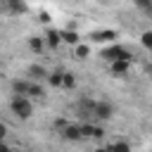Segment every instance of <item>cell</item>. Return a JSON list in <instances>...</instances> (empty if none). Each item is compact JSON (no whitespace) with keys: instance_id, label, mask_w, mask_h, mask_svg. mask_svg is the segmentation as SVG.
I'll return each mask as SVG.
<instances>
[{"instance_id":"obj_1","label":"cell","mask_w":152,"mask_h":152,"mask_svg":"<svg viewBox=\"0 0 152 152\" xmlns=\"http://www.w3.org/2000/svg\"><path fill=\"white\" fill-rule=\"evenodd\" d=\"M10 112L19 119V121H28L33 116V102L28 95H12L10 100Z\"/></svg>"},{"instance_id":"obj_2","label":"cell","mask_w":152,"mask_h":152,"mask_svg":"<svg viewBox=\"0 0 152 152\" xmlns=\"http://www.w3.org/2000/svg\"><path fill=\"white\" fill-rule=\"evenodd\" d=\"M100 57L104 59V62H114V59H128V62H133V55H131V50L126 48V45H121V43H112L109 48H104L102 52H100Z\"/></svg>"},{"instance_id":"obj_3","label":"cell","mask_w":152,"mask_h":152,"mask_svg":"<svg viewBox=\"0 0 152 152\" xmlns=\"http://www.w3.org/2000/svg\"><path fill=\"white\" fill-rule=\"evenodd\" d=\"M90 114L97 119V121H109L114 116V104L107 102V100H93L90 104Z\"/></svg>"},{"instance_id":"obj_4","label":"cell","mask_w":152,"mask_h":152,"mask_svg":"<svg viewBox=\"0 0 152 152\" xmlns=\"http://www.w3.org/2000/svg\"><path fill=\"white\" fill-rule=\"evenodd\" d=\"M78 131H81V138H88V140H102L104 138V128L100 124H93V121L78 124Z\"/></svg>"},{"instance_id":"obj_5","label":"cell","mask_w":152,"mask_h":152,"mask_svg":"<svg viewBox=\"0 0 152 152\" xmlns=\"http://www.w3.org/2000/svg\"><path fill=\"white\" fill-rule=\"evenodd\" d=\"M107 64H109V74L114 78H126L133 62H128V59H114V62H107Z\"/></svg>"},{"instance_id":"obj_6","label":"cell","mask_w":152,"mask_h":152,"mask_svg":"<svg viewBox=\"0 0 152 152\" xmlns=\"http://www.w3.org/2000/svg\"><path fill=\"white\" fill-rule=\"evenodd\" d=\"M119 38V31H114V28H102V31H93L90 36H88V40L90 43H114Z\"/></svg>"},{"instance_id":"obj_7","label":"cell","mask_w":152,"mask_h":152,"mask_svg":"<svg viewBox=\"0 0 152 152\" xmlns=\"http://www.w3.org/2000/svg\"><path fill=\"white\" fill-rule=\"evenodd\" d=\"M43 40H45V48L48 50H57L59 45H62V36H59V28H45V33H43Z\"/></svg>"},{"instance_id":"obj_8","label":"cell","mask_w":152,"mask_h":152,"mask_svg":"<svg viewBox=\"0 0 152 152\" xmlns=\"http://www.w3.org/2000/svg\"><path fill=\"white\" fill-rule=\"evenodd\" d=\"M59 135H62L66 142H78V140H83V138H81V131H78V124H69V121H66V126L59 131Z\"/></svg>"},{"instance_id":"obj_9","label":"cell","mask_w":152,"mask_h":152,"mask_svg":"<svg viewBox=\"0 0 152 152\" xmlns=\"http://www.w3.org/2000/svg\"><path fill=\"white\" fill-rule=\"evenodd\" d=\"M26 45H28V50H31L33 55H43V52H45V40H43V36H38V33L28 36V38H26Z\"/></svg>"},{"instance_id":"obj_10","label":"cell","mask_w":152,"mask_h":152,"mask_svg":"<svg viewBox=\"0 0 152 152\" xmlns=\"http://www.w3.org/2000/svg\"><path fill=\"white\" fill-rule=\"evenodd\" d=\"M26 76H28L31 81H45V78H48V69L36 62V64H31V66L26 69Z\"/></svg>"},{"instance_id":"obj_11","label":"cell","mask_w":152,"mask_h":152,"mask_svg":"<svg viewBox=\"0 0 152 152\" xmlns=\"http://www.w3.org/2000/svg\"><path fill=\"white\" fill-rule=\"evenodd\" d=\"M26 95L31 100H45V88H43V81H28V90Z\"/></svg>"},{"instance_id":"obj_12","label":"cell","mask_w":152,"mask_h":152,"mask_svg":"<svg viewBox=\"0 0 152 152\" xmlns=\"http://www.w3.org/2000/svg\"><path fill=\"white\" fill-rule=\"evenodd\" d=\"M2 5H5V10H7L10 14H24V12L28 10L26 0H2Z\"/></svg>"},{"instance_id":"obj_13","label":"cell","mask_w":152,"mask_h":152,"mask_svg":"<svg viewBox=\"0 0 152 152\" xmlns=\"http://www.w3.org/2000/svg\"><path fill=\"white\" fill-rule=\"evenodd\" d=\"M59 36H62V43H66V45H76L78 40H81V36H78V31L74 28V26H69V28H62L59 31Z\"/></svg>"},{"instance_id":"obj_14","label":"cell","mask_w":152,"mask_h":152,"mask_svg":"<svg viewBox=\"0 0 152 152\" xmlns=\"http://www.w3.org/2000/svg\"><path fill=\"white\" fill-rule=\"evenodd\" d=\"M90 57V45L88 43H76L74 45V59H78V62H83V59H88Z\"/></svg>"},{"instance_id":"obj_15","label":"cell","mask_w":152,"mask_h":152,"mask_svg":"<svg viewBox=\"0 0 152 152\" xmlns=\"http://www.w3.org/2000/svg\"><path fill=\"white\" fill-rule=\"evenodd\" d=\"M28 81H31V78H14V81L10 83L12 95H26V90H28Z\"/></svg>"},{"instance_id":"obj_16","label":"cell","mask_w":152,"mask_h":152,"mask_svg":"<svg viewBox=\"0 0 152 152\" xmlns=\"http://www.w3.org/2000/svg\"><path fill=\"white\" fill-rule=\"evenodd\" d=\"M62 74H64V69H55V71H48V86H52V88H62Z\"/></svg>"},{"instance_id":"obj_17","label":"cell","mask_w":152,"mask_h":152,"mask_svg":"<svg viewBox=\"0 0 152 152\" xmlns=\"http://www.w3.org/2000/svg\"><path fill=\"white\" fill-rule=\"evenodd\" d=\"M76 83H78V81H76V74H74V71H64V74H62V88H64V90H74Z\"/></svg>"},{"instance_id":"obj_18","label":"cell","mask_w":152,"mask_h":152,"mask_svg":"<svg viewBox=\"0 0 152 152\" xmlns=\"http://www.w3.org/2000/svg\"><path fill=\"white\" fill-rule=\"evenodd\" d=\"M109 150H114V152H128V150H131V142H126V140H114V142L109 145Z\"/></svg>"},{"instance_id":"obj_19","label":"cell","mask_w":152,"mask_h":152,"mask_svg":"<svg viewBox=\"0 0 152 152\" xmlns=\"http://www.w3.org/2000/svg\"><path fill=\"white\" fill-rule=\"evenodd\" d=\"M140 45H142L145 50L152 48V31H142V33H140Z\"/></svg>"},{"instance_id":"obj_20","label":"cell","mask_w":152,"mask_h":152,"mask_svg":"<svg viewBox=\"0 0 152 152\" xmlns=\"http://www.w3.org/2000/svg\"><path fill=\"white\" fill-rule=\"evenodd\" d=\"M133 2H135V5H138L142 12H147V14L152 12V0H133Z\"/></svg>"},{"instance_id":"obj_21","label":"cell","mask_w":152,"mask_h":152,"mask_svg":"<svg viewBox=\"0 0 152 152\" xmlns=\"http://www.w3.org/2000/svg\"><path fill=\"white\" fill-rule=\"evenodd\" d=\"M64 126H66V121H64V119H55V121H52V128H55L57 133H59V131H62Z\"/></svg>"},{"instance_id":"obj_22","label":"cell","mask_w":152,"mask_h":152,"mask_svg":"<svg viewBox=\"0 0 152 152\" xmlns=\"http://www.w3.org/2000/svg\"><path fill=\"white\" fill-rule=\"evenodd\" d=\"M2 138H7V124L5 121H0V140Z\"/></svg>"},{"instance_id":"obj_23","label":"cell","mask_w":152,"mask_h":152,"mask_svg":"<svg viewBox=\"0 0 152 152\" xmlns=\"http://www.w3.org/2000/svg\"><path fill=\"white\" fill-rule=\"evenodd\" d=\"M38 19H40L43 24H48V21H50V14H48V12H40V14H38Z\"/></svg>"},{"instance_id":"obj_24","label":"cell","mask_w":152,"mask_h":152,"mask_svg":"<svg viewBox=\"0 0 152 152\" xmlns=\"http://www.w3.org/2000/svg\"><path fill=\"white\" fill-rule=\"evenodd\" d=\"M2 150H10V145H7V142H5V138H2V140H0V152H2Z\"/></svg>"},{"instance_id":"obj_25","label":"cell","mask_w":152,"mask_h":152,"mask_svg":"<svg viewBox=\"0 0 152 152\" xmlns=\"http://www.w3.org/2000/svg\"><path fill=\"white\" fill-rule=\"evenodd\" d=\"M0 14H2V5H0Z\"/></svg>"}]
</instances>
